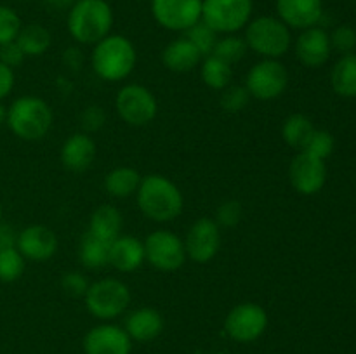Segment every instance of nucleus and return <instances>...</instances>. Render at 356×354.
Returning <instances> with one entry per match:
<instances>
[{"label":"nucleus","mask_w":356,"mask_h":354,"mask_svg":"<svg viewBox=\"0 0 356 354\" xmlns=\"http://www.w3.org/2000/svg\"><path fill=\"white\" fill-rule=\"evenodd\" d=\"M90 62L101 80L120 82L134 71L138 52L127 37L110 33L94 45Z\"/></svg>","instance_id":"nucleus-3"},{"label":"nucleus","mask_w":356,"mask_h":354,"mask_svg":"<svg viewBox=\"0 0 356 354\" xmlns=\"http://www.w3.org/2000/svg\"><path fill=\"white\" fill-rule=\"evenodd\" d=\"M334 146H336V141H334V135L329 130H318V128H315V132L312 134L309 141L306 142L302 151L309 153V155L316 156L320 160H325L332 155Z\"/></svg>","instance_id":"nucleus-34"},{"label":"nucleus","mask_w":356,"mask_h":354,"mask_svg":"<svg viewBox=\"0 0 356 354\" xmlns=\"http://www.w3.org/2000/svg\"><path fill=\"white\" fill-rule=\"evenodd\" d=\"M115 110L122 121L131 127H145L155 120L159 103L149 89L139 83H129L118 90L115 97Z\"/></svg>","instance_id":"nucleus-8"},{"label":"nucleus","mask_w":356,"mask_h":354,"mask_svg":"<svg viewBox=\"0 0 356 354\" xmlns=\"http://www.w3.org/2000/svg\"><path fill=\"white\" fill-rule=\"evenodd\" d=\"M104 121H106V113L101 106L94 104V106H87L80 115V125H82L86 134H92L103 128Z\"/></svg>","instance_id":"nucleus-38"},{"label":"nucleus","mask_w":356,"mask_h":354,"mask_svg":"<svg viewBox=\"0 0 356 354\" xmlns=\"http://www.w3.org/2000/svg\"><path fill=\"white\" fill-rule=\"evenodd\" d=\"M268 326V312L256 302H242L226 314L225 332L236 342H254Z\"/></svg>","instance_id":"nucleus-11"},{"label":"nucleus","mask_w":356,"mask_h":354,"mask_svg":"<svg viewBox=\"0 0 356 354\" xmlns=\"http://www.w3.org/2000/svg\"><path fill=\"white\" fill-rule=\"evenodd\" d=\"M0 219H2V203H0Z\"/></svg>","instance_id":"nucleus-44"},{"label":"nucleus","mask_w":356,"mask_h":354,"mask_svg":"<svg viewBox=\"0 0 356 354\" xmlns=\"http://www.w3.org/2000/svg\"><path fill=\"white\" fill-rule=\"evenodd\" d=\"M141 179V174L132 167H117L104 177V189L113 198H127L138 191Z\"/></svg>","instance_id":"nucleus-25"},{"label":"nucleus","mask_w":356,"mask_h":354,"mask_svg":"<svg viewBox=\"0 0 356 354\" xmlns=\"http://www.w3.org/2000/svg\"><path fill=\"white\" fill-rule=\"evenodd\" d=\"M330 85L341 97H356V54L341 56L330 73Z\"/></svg>","instance_id":"nucleus-24"},{"label":"nucleus","mask_w":356,"mask_h":354,"mask_svg":"<svg viewBox=\"0 0 356 354\" xmlns=\"http://www.w3.org/2000/svg\"><path fill=\"white\" fill-rule=\"evenodd\" d=\"M200 78L211 89L222 90L232 85L233 68L216 56H205L200 62Z\"/></svg>","instance_id":"nucleus-28"},{"label":"nucleus","mask_w":356,"mask_h":354,"mask_svg":"<svg viewBox=\"0 0 356 354\" xmlns=\"http://www.w3.org/2000/svg\"><path fill=\"white\" fill-rule=\"evenodd\" d=\"M294 51L301 65L308 68H320L329 61L332 52L329 33L318 26L301 30L299 37L296 38Z\"/></svg>","instance_id":"nucleus-17"},{"label":"nucleus","mask_w":356,"mask_h":354,"mask_svg":"<svg viewBox=\"0 0 356 354\" xmlns=\"http://www.w3.org/2000/svg\"><path fill=\"white\" fill-rule=\"evenodd\" d=\"M75 2L76 0H45V3H47L49 7H52V9H58V10L70 9V7H72Z\"/></svg>","instance_id":"nucleus-42"},{"label":"nucleus","mask_w":356,"mask_h":354,"mask_svg":"<svg viewBox=\"0 0 356 354\" xmlns=\"http://www.w3.org/2000/svg\"><path fill=\"white\" fill-rule=\"evenodd\" d=\"M132 340L122 326L103 323L83 337V353L86 354H131Z\"/></svg>","instance_id":"nucleus-15"},{"label":"nucleus","mask_w":356,"mask_h":354,"mask_svg":"<svg viewBox=\"0 0 356 354\" xmlns=\"http://www.w3.org/2000/svg\"><path fill=\"white\" fill-rule=\"evenodd\" d=\"M24 52L21 51L19 45L16 44V40L9 42V44L0 45V62L7 65L9 68H17V66L23 65L24 61Z\"/></svg>","instance_id":"nucleus-40"},{"label":"nucleus","mask_w":356,"mask_h":354,"mask_svg":"<svg viewBox=\"0 0 356 354\" xmlns=\"http://www.w3.org/2000/svg\"><path fill=\"white\" fill-rule=\"evenodd\" d=\"M204 56L186 37L169 42L162 51V62L169 71L188 73L200 66Z\"/></svg>","instance_id":"nucleus-22"},{"label":"nucleus","mask_w":356,"mask_h":354,"mask_svg":"<svg viewBox=\"0 0 356 354\" xmlns=\"http://www.w3.org/2000/svg\"><path fill=\"white\" fill-rule=\"evenodd\" d=\"M252 0H202V21L216 33L233 35L252 17Z\"/></svg>","instance_id":"nucleus-7"},{"label":"nucleus","mask_w":356,"mask_h":354,"mask_svg":"<svg viewBox=\"0 0 356 354\" xmlns=\"http://www.w3.org/2000/svg\"><path fill=\"white\" fill-rule=\"evenodd\" d=\"M313 132H315L313 121L302 113L291 115V117L285 118L284 125H282V139L285 141V144L299 149V151L305 149L306 142L309 141Z\"/></svg>","instance_id":"nucleus-27"},{"label":"nucleus","mask_w":356,"mask_h":354,"mask_svg":"<svg viewBox=\"0 0 356 354\" xmlns=\"http://www.w3.org/2000/svg\"><path fill=\"white\" fill-rule=\"evenodd\" d=\"M96 158V142L86 132H75L61 146V163L73 172H83Z\"/></svg>","instance_id":"nucleus-19"},{"label":"nucleus","mask_w":356,"mask_h":354,"mask_svg":"<svg viewBox=\"0 0 356 354\" xmlns=\"http://www.w3.org/2000/svg\"><path fill=\"white\" fill-rule=\"evenodd\" d=\"M113 26V9L108 0H76L68 9L66 28L72 38L83 45H96Z\"/></svg>","instance_id":"nucleus-2"},{"label":"nucleus","mask_w":356,"mask_h":354,"mask_svg":"<svg viewBox=\"0 0 356 354\" xmlns=\"http://www.w3.org/2000/svg\"><path fill=\"white\" fill-rule=\"evenodd\" d=\"M242 214L243 208L238 200H226L216 210L214 221L218 222V226H222V228H233V226H236L240 222Z\"/></svg>","instance_id":"nucleus-36"},{"label":"nucleus","mask_w":356,"mask_h":354,"mask_svg":"<svg viewBox=\"0 0 356 354\" xmlns=\"http://www.w3.org/2000/svg\"><path fill=\"white\" fill-rule=\"evenodd\" d=\"M138 207L155 222H170L183 212L184 198L179 187L162 174H149L141 179L136 191Z\"/></svg>","instance_id":"nucleus-1"},{"label":"nucleus","mask_w":356,"mask_h":354,"mask_svg":"<svg viewBox=\"0 0 356 354\" xmlns=\"http://www.w3.org/2000/svg\"><path fill=\"white\" fill-rule=\"evenodd\" d=\"M275 6L277 17L294 30L316 26L323 14V0H277Z\"/></svg>","instance_id":"nucleus-18"},{"label":"nucleus","mask_w":356,"mask_h":354,"mask_svg":"<svg viewBox=\"0 0 356 354\" xmlns=\"http://www.w3.org/2000/svg\"><path fill=\"white\" fill-rule=\"evenodd\" d=\"M250 94L245 89V85H228L221 90V103L222 110L228 113H238L249 104Z\"/></svg>","instance_id":"nucleus-33"},{"label":"nucleus","mask_w":356,"mask_h":354,"mask_svg":"<svg viewBox=\"0 0 356 354\" xmlns=\"http://www.w3.org/2000/svg\"><path fill=\"white\" fill-rule=\"evenodd\" d=\"M289 180L299 194L305 196L316 194L325 186V160L316 158L306 151H299L289 165Z\"/></svg>","instance_id":"nucleus-14"},{"label":"nucleus","mask_w":356,"mask_h":354,"mask_svg":"<svg viewBox=\"0 0 356 354\" xmlns=\"http://www.w3.org/2000/svg\"><path fill=\"white\" fill-rule=\"evenodd\" d=\"M124 330L131 340L149 342L163 332V316L155 307H139L127 316Z\"/></svg>","instance_id":"nucleus-21"},{"label":"nucleus","mask_w":356,"mask_h":354,"mask_svg":"<svg viewBox=\"0 0 356 354\" xmlns=\"http://www.w3.org/2000/svg\"><path fill=\"white\" fill-rule=\"evenodd\" d=\"M7 120V108L0 103V125Z\"/></svg>","instance_id":"nucleus-43"},{"label":"nucleus","mask_w":356,"mask_h":354,"mask_svg":"<svg viewBox=\"0 0 356 354\" xmlns=\"http://www.w3.org/2000/svg\"><path fill=\"white\" fill-rule=\"evenodd\" d=\"M16 44L19 45L26 58L28 56L37 58V56L45 54L49 51V47L52 45V35L42 24L31 23L26 24V26H21L19 33L16 37Z\"/></svg>","instance_id":"nucleus-26"},{"label":"nucleus","mask_w":356,"mask_h":354,"mask_svg":"<svg viewBox=\"0 0 356 354\" xmlns=\"http://www.w3.org/2000/svg\"><path fill=\"white\" fill-rule=\"evenodd\" d=\"M218 35L214 30H212L209 24H205L204 21H198L197 24H193L191 28H188L186 31H184V37L188 38V40L191 42V44L195 45V47L198 49V52H200L202 56H211L212 51H214L216 47V42H218Z\"/></svg>","instance_id":"nucleus-32"},{"label":"nucleus","mask_w":356,"mask_h":354,"mask_svg":"<svg viewBox=\"0 0 356 354\" xmlns=\"http://www.w3.org/2000/svg\"><path fill=\"white\" fill-rule=\"evenodd\" d=\"M247 49L264 59H278L287 54L292 45L291 28L275 16H259L250 19L243 35Z\"/></svg>","instance_id":"nucleus-5"},{"label":"nucleus","mask_w":356,"mask_h":354,"mask_svg":"<svg viewBox=\"0 0 356 354\" xmlns=\"http://www.w3.org/2000/svg\"><path fill=\"white\" fill-rule=\"evenodd\" d=\"M143 243L146 260L159 271H177L188 259L184 242L169 229H156L149 233Z\"/></svg>","instance_id":"nucleus-10"},{"label":"nucleus","mask_w":356,"mask_h":354,"mask_svg":"<svg viewBox=\"0 0 356 354\" xmlns=\"http://www.w3.org/2000/svg\"><path fill=\"white\" fill-rule=\"evenodd\" d=\"M14 89V69L0 62V99L7 97Z\"/></svg>","instance_id":"nucleus-41"},{"label":"nucleus","mask_w":356,"mask_h":354,"mask_svg":"<svg viewBox=\"0 0 356 354\" xmlns=\"http://www.w3.org/2000/svg\"><path fill=\"white\" fill-rule=\"evenodd\" d=\"M122 226H124V219H122L120 210L117 207L99 205L90 215L89 231L87 233L96 236L101 242L111 243L122 235Z\"/></svg>","instance_id":"nucleus-23"},{"label":"nucleus","mask_w":356,"mask_h":354,"mask_svg":"<svg viewBox=\"0 0 356 354\" xmlns=\"http://www.w3.org/2000/svg\"><path fill=\"white\" fill-rule=\"evenodd\" d=\"M7 125L16 137L23 141H38L51 130L54 113L44 99L35 96L17 97L7 108Z\"/></svg>","instance_id":"nucleus-4"},{"label":"nucleus","mask_w":356,"mask_h":354,"mask_svg":"<svg viewBox=\"0 0 356 354\" xmlns=\"http://www.w3.org/2000/svg\"><path fill=\"white\" fill-rule=\"evenodd\" d=\"M79 259L87 269H103L110 264V243L101 242L96 236L86 233L80 242Z\"/></svg>","instance_id":"nucleus-29"},{"label":"nucleus","mask_w":356,"mask_h":354,"mask_svg":"<svg viewBox=\"0 0 356 354\" xmlns=\"http://www.w3.org/2000/svg\"><path fill=\"white\" fill-rule=\"evenodd\" d=\"M89 281L86 280L83 274H80L79 271H70L61 276V287L72 297H83L89 288Z\"/></svg>","instance_id":"nucleus-39"},{"label":"nucleus","mask_w":356,"mask_h":354,"mask_svg":"<svg viewBox=\"0 0 356 354\" xmlns=\"http://www.w3.org/2000/svg\"><path fill=\"white\" fill-rule=\"evenodd\" d=\"M86 307L94 318L115 319L127 311L131 304V290L117 278H103L89 285L86 295Z\"/></svg>","instance_id":"nucleus-6"},{"label":"nucleus","mask_w":356,"mask_h":354,"mask_svg":"<svg viewBox=\"0 0 356 354\" xmlns=\"http://www.w3.org/2000/svg\"><path fill=\"white\" fill-rule=\"evenodd\" d=\"M221 248V231L214 219L202 217L191 224L184 239L188 259L195 264H207L218 255Z\"/></svg>","instance_id":"nucleus-13"},{"label":"nucleus","mask_w":356,"mask_h":354,"mask_svg":"<svg viewBox=\"0 0 356 354\" xmlns=\"http://www.w3.org/2000/svg\"><path fill=\"white\" fill-rule=\"evenodd\" d=\"M330 37V45L332 49H336L341 54H351L356 47V30L355 28L348 26V24H343V26H337L336 30L332 31Z\"/></svg>","instance_id":"nucleus-37"},{"label":"nucleus","mask_w":356,"mask_h":354,"mask_svg":"<svg viewBox=\"0 0 356 354\" xmlns=\"http://www.w3.org/2000/svg\"><path fill=\"white\" fill-rule=\"evenodd\" d=\"M152 16L169 31H186L202 19V0H152Z\"/></svg>","instance_id":"nucleus-12"},{"label":"nucleus","mask_w":356,"mask_h":354,"mask_svg":"<svg viewBox=\"0 0 356 354\" xmlns=\"http://www.w3.org/2000/svg\"><path fill=\"white\" fill-rule=\"evenodd\" d=\"M21 26V17L16 10L0 3V45L16 40Z\"/></svg>","instance_id":"nucleus-35"},{"label":"nucleus","mask_w":356,"mask_h":354,"mask_svg":"<svg viewBox=\"0 0 356 354\" xmlns=\"http://www.w3.org/2000/svg\"><path fill=\"white\" fill-rule=\"evenodd\" d=\"M58 236L47 226L33 224L24 228L16 238L21 255L33 262H45L58 252Z\"/></svg>","instance_id":"nucleus-16"},{"label":"nucleus","mask_w":356,"mask_h":354,"mask_svg":"<svg viewBox=\"0 0 356 354\" xmlns=\"http://www.w3.org/2000/svg\"><path fill=\"white\" fill-rule=\"evenodd\" d=\"M247 52V44L242 37L238 35H225L222 38H218L216 47L212 51V56L222 59L228 65H235L240 59H243Z\"/></svg>","instance_id":"nucleus-31"},{"label":"nucleus","mask_w":356,"mask_h":354,"mask_svg":"<svg viewBox=\"0 0 356 354\" xmlns=\"http://www.w3.org/2000/svg\"><path fill=\"white\" fill-rule=\"evenodd\" d=\"M146 260L145 243L134 236L120 235L110 243V266L120 273H132Z\"/></svg>","instance_id":"nucleus-20"},{"label":"nucleus","mask_w":356,"mask_h":354,"mask_svg":"<svg viewBox=\"0 0 356 354\" xmlns=\"http://www.w3.org/2000/svg\"><path fill=\"white\" fill-rule=\"evenodd\" d=\"M24 273V257L16 246L0 248V281L13 283Z\"/></svg>","instance_id":"nucleus-30"},{"label":"nucleus","mask_w":356,"mask_h":354,"mask_svg":"<svg viewBox=\"0 0 356 354\" xmlns=\"http://www.w3.org/2000/svg\"><path fill=\"white\" fill-rule=\"evenodd\" d=\"M289 85V71L278 59H261L247 73L245 89L250 97L271 101L280 97Z\"/></svg>","instance_id":"nucleus-9"}]
</instances>
